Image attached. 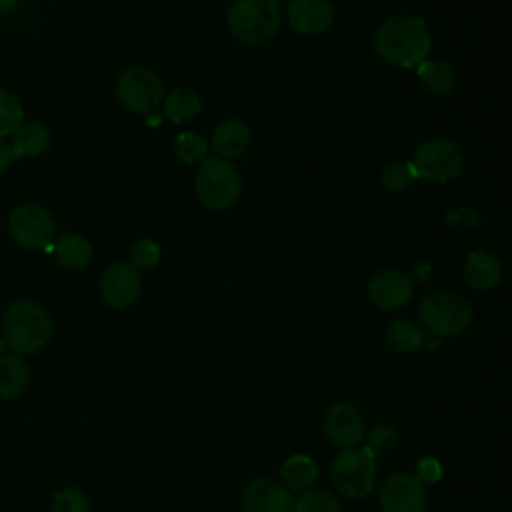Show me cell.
<instances>
[{
  "label": "cell",
  "instance_id": "5bb4252c",
  "mask_svg": "<svg viewBox=\"0 0 512 512\" xmlns=\"http://www.w3.org/2000/svg\"><path fill=\"white\" fill-rule=\"evenodd\" d=\"M364 418L362 412L348 402H338L330 406L324 414V434L340 448H354L364 438Z\"/></svg>",
  "mask_w": 512,
  "mask_h": 512
},
{
  "label": "cell",
  "instance_id": "d4e9b609",
  "mask_svg": "<svg viewBox=\"0 0 512 512\" xmlns=\"http://www.w3.org/2000/svg\"><path fill=\"white\" fill-rule=\"evenodd\" d=\"M294 512H342V504L334 492L310 488L298 496Z\"/></svg>",
  "mask_w": 512,
  "mask_h": 512
},
{
  "label": "cell",
  "instance_id": "6da1fadb",
  "mask_svg": "<svg viewBox=\"0 0 512 512\" xmlns=\"http://www.w3.org/2000/svg\"><path fill=\"white\" fill-rule=\"evenodd\" d=\"M376 54L398 68H414L426 60L432 36L426 22L418 16H390L374 32Z\"/></svg>",
  "mask_w": 512,
  "mask_h": 512
},
{
  "label": "cell",
  "instance_id": "ffe728a7",
  "mask_svg": "<svg viewBox=\"0 0 512 512\" xmlns=\"http://www.w3.org/2000/svg\"><path fill=\"white\" fill-rule=\"evenodd\" d=\"M30 384V368L18 354L0 358V398L10 400L26 392Z\"/></svg>",
  "mask_w": 512,
  "mask_h": 512
},
{
  "label": "cell",
  "instance_id": "2e32d148",
  "mask_svg": "<svg viewBox=\"0 0 512 512\" xmlns=\"http://www.w3.org/2000/svg\"><path fill=\"white\" fill-rule=\"evenodd\" d=\"M252 144V128L240 118H228L220 122L210 136V146L220 158L242 156Z\"/></svg>",
  "mask_w": 512,
  "mask_h": 512
},
{
  "label": "cell",
  "instance_id": "484cf974",
  "mask_svg": "<svg viewBox=\"0 0 512 512\" xmlns=\"http://www.w3.org/2000/svg\"><path fill=\"white\" fill-rule=\"evenodd\" d=\"M174 152L176 158L186 166L202 164L208 156V142L196 132H182L174 142Z\"/></svg>",
  "mask_w": 512,
  "mask_h": 512
},
{
  "label": "cell",
  "instance_id": "d6986e66",
  "mask_svg": "<svg viewBox=\"0 0 512 512\" xmlns=\"http://www.w3.org/2000/svg\"><path fill=\"white\" fill-rule=\"evenodd\" d=\"M92 254H94L92 242L76 232L62 234L54 244V256H56L58 264H62L64 268H70V270L86 268L92 260Z\"/></svg>",
  "mask_w": 512,
  "mask_h": 512
},
{
  "label": "cell",
  "instance_id": "e0dca14e",
  "mask_svg": "<svg viewBox=\"0 0 512 512\" xmlns=\"http://www.w3.org/2000/svg\"><path fill=\"white\" fill-rule=\"evenodd\" d=\"M52 142V134L48 126L40 120H26L22 122L14 132H12V156L18 158H28V156H40L42 152L48 150Z\"/></svg>",
  "mask_w": 512,
  "mask_h": 512
},
{
  "label": "cell",
  "instance_id": "f546056e",
  "mask_svg": "<svg viewBox=\"0 0 512 512\" xmlns=\"http://www.w3.org/2000/svg\"><path fill=\"white\" fill-rule=\"evenodd\" d=\"M416 170L412 162H392L382 172V184L386 190L402 192L416 180Z\"/></svg>",
  "mask_w": 512,
  "mask_h": 512
},
{
  "label": "cell",
  "instance_id": "d6a6232c",
  "mask_svg": "<svg viewBox=\"0 0 512 512\" xmlns=\"http://www.w3.org/2000/svg\"><path fill=\"white\" fill-rule=\"evenodd\" d=\"M440 476H442V468H440V462L438 460H434V458H422L420 462H418V480L422 482V484H432V482H436V480H440Z\"/></svg>",
  "mask_w": 512,
  "mask_h": 512
},
{
  "label": "cell",
  "instance_id": "4316f807",
  "mask_svg": "<svg viewBox=\"0 0 512 512\" xmlns=\"http://www.w3.org/2000/svg\"><path fill=\"white\" fill-rule=\"evenodd\" d=\"M24 122V108L16 94L0 88V138L12 136V132Z\"/></svg>",
  "mask_w": 512,
  "mask_h": 512
},
{
  "label": "cell",
  "instance_id": "d590c367",
  "mask_svg": "<svg viewBox=\"0 0 512 512\" xmlns=\"http://www.w3.org/2000/svg\"><path fill=\"white\" fill-rule=\"evenodd\" d=\"M16 6V0H0V16H6L14 10Z\"/></svg>",
  "mask_w": 512,
  "mask_h": 512
},
{
  "label": "cell",
  "instance_id": "44dd1931",
  "mask_svg": "<svg viewBox=\"0 0 512 512\" xmlns=\"http://www.w3.org/2000/svg\"><path fill=\"white\" fill-rule=\"evenodd\" d=\"M318 478L316 462L306 454L290 456L280 468V482L290 492H306Z\"/></svg>",
  "mask_w": 512,
  "mask_h": 512
},
{
  "label": "cell",
  "instance_id": "52a82bcc",
  "mask_svg": "<svg viewBox=\"0 0 512 512\" xmlns=\"http://www.w3.org/2000/svg\"><path fill=\"white\" fill-rule=\"evenodd\" d=\"M116 96L124 108L136 114H150L164 100V84L150 66H128L116 80Z\"/></svg>",
  "mask_w": 512,
  "mask_h": 512
},
{
  "label": "cell",
  "instance_id": "ba28073f",
  "mask_svg": "<svg viewBox=\"0 0 512 512\" xmlns=\"http://www.w3.org/2000/svg\"><path fill=\"white\" fill-rule=\"evenodd\" d=\"M412 166L418 178L446 184L460 174L462 152L452 140L434 136L416 146L412 156Z\"/></svg>",
  "mask_w": 512,
  "mask_h": 512
},
{
  "label": "cell",
  "instance_id": "4dcf8cb0",
  "mask_svg": "<svg viewBox=\"0 0 512 512\" xmlns=\"http://www.w3.org/2000/svg\"><path fill=\"white\" fill-rule=\"evenodd\" d=\"M130 262L138 268V270H150L160 262V246L150 240V238H142L136 244H132L130 248Z\"/></svg>",
  "mask_w": 512,
  "mask_h": 512
},
{
  "label": "cell",
  "instance_id": "5b68a950",
  "mask_svg": "<svg viewBox=\"0 0 512 512\" xmlns=\"http://www.w3.org/2000/svg\"><path fill=\"white\" fill-rule=\"evenodd\" d=\"M420 322L436 338H450L466 332L474 320L472 304L454 292H432L420 304Z\"/></svg>",
  "mask_w": 512,
  "mask_h": 512
},
{
  "label": "cell",
  "instance_id": "7c38bea8",
  "mask_svg": "<svg viewBox=\"0 0 512 512\" xmlns=\"http://www.w3.org/2000/svg\"><path fill=\"white\" fill-rule=\"evenodd\" d=\"M414 296V280L410 274L396 270V268H384L376 272L368 284V298L370 302L386 312L404 308Z\"/></svg>",
  "mask_w": 512,
  "mask_h": 512
},
{
  "label": "cell",
  "instance_id": "e575fe53",
  "mask_svg": "<svg viewBox=\"0 0 512 512\" xmlns=\"http://www.w3.org/2000/svg\"><path fill=\"white\" fill-rule=\"evenodd\" d=\"M428 274H430V264H426V262H418V264H414V266H412L410 278H412V280H418V282H424V280L428 278Z\"/></svg>",
  "mask_w": 512,
  "mask_h": 512
},
{
  "label": "cell",
  "instance_id": "9a60e30c",
  "mask_svg": "<svg viewBox=\"0 0 512 512\" xmlns=\"http://www.w3.org/2000/svg\"><path fill=\"white\" fill-rule=\"evenodd\" d=\"M286 18L292 30L304 36H316L330 28L334 6L330 0H290Z\"/></svg>",
  "mask_w": 512,
  "mask_h": 512
},
{
  "label": "cell",
  "instance_id": "8d00e7d4",
  "mask_svg": "<svg viewBox=\"0 0 512 512\" xmlns=\"http://www.w3.org/2000/svg\"><path fill=\"white\" fill-rule=\"evenodd\" d=\"M4 348H6V342H4V338L0 336V358L4 356Z\"/></svg>",
  "mask_w": 512,
  "mask_h": 512
},
{
  "label": "cell",
  "instance_id": "9c48e42d",
  "mask_svg": "<svg viewBox=\"0 0 512 512\" xmlns=\"http://www.w3.org/2000/svg\"><path fill=\"white\" fill-rule=\"evenodd\" d=\"M8 234L24 250H42L54 240L56 222L44 206L22 202L8 216Z\"/></svg>",
  "mask_w": 512,
  "mask_h": 512
},
{
  "label": "cell",
  "instance_id": "ac0fdd59",
  "mask_svg": "<svg viewBox=\"0 0 512 512\" xmlns=\"http://www.w3.org/2000/svg\"><path fill=\"white\" fill-rule=\"evenodd\" d=\"M462 274L468 286L476 290H490L498 284L502 268H500V262L490 252L476 250L468 254Z\"/></svg>",
  "mask_w": 512,
  "mask_h": 512
},
{
  "label": "cell",
  "instance_id": "4fadbf2b",
  "mask_svg": "<svg viewBox=\"0 0 512 512\" xmlns=\"http://www.w3.org/2000/svg\"><path fill=\"white\" fill-rule=\"evenodd\" d=\"M242 512H294L292 492L274 478H256L242 490Z\"/></svg>",
  "mask_w": 512,
  "mask_h": 512
},
{
  "label": "cell",
  "instance_id": "603a6c76",
  "mask_svg": "<svg viewBox=\"0 0 512 512\" xmlns=\"http://www.w3.org/2000/svg\"><path fill=\"white\" fill-rule=\"evenodd\" d=\"M386 342L400 354H414L426 342L422 326L412 320H394L386 330Z\"/></svg>",
  "mask_w": 512,
  "mask_h": 512
},
{
  "label": "cell",
  "instance_id": "3957f363",
  "mask_svg": "<svg viewBox=\"0 0 512 512\" xmlns=\"http://www.w3.org/2000/svg\"><path fill=\"white\" fill-rule=\"evenodd\" d=\"M226 26L242 44L268 42L280 28V8L272 0H236L226 14Z\"/></svg>",
  "mask_w": 512,
  "mask_h": 512
},
{
  "label": "cell",
  "instance_id": "1f68e13d",
  "mask_svg": "<svg viewBox=\"0 0 512 512\" xmlns=\"http://www.w3.org/2000/svg\"><path fill=\"white\" fill-rule=\"evenodd\" d=\"M446 220L456 230H470L478 224V212L470 208H456L446 214Z\"/></svg>",
  "mask_w": 512,
  "mask_h": 512
},
{
  "label": "cell",
  "instance_id": "836d02e7",
  "mask_svg": "<svg viewBox=\"0 0 512 512\" xmlns=\"http://www.w3.org/2000/svg\"><path fill=\"white\" fill-rule=\"evenodd\" d=\"M12 160H14V156H12L10 144L4 142V138H0V176L6 172V168L10 166Z\"/></svg>",
  "mask_w": 512,
  "mask_h": 512
},
{
  "label": "cell",
  "instance_id": "8992f818",
  "mask_svg": "<svg viewBox=\"0 0 512 512\" xmlns=\"http://www.w3.org/2000/svg\"><path fill=\"white\" fill-rule=\"evenodd\" d=\"M330 478L334 488L350 500H360L372 494L376 482V458L362 446L342 448L330 464Z\"/></svg>",
  "mask_w": 512,
  "mask_h": 512
},
{
  "label": "cell",
  "instance_id": "83f0119b",
  "mask_svg": "<svg viewBox=\"0 0 512 512\" xmlns=\"http://www.w3.org/2000/svg\"><path fill=\"white\" fill-rule=\"evenodd\" d=\"M396 444H398V432L390 424H376L366 434V448L374 454V458L388 456L396 448Z\"/></svg>",
  "mask_w": 512,
  "mask_h": 512
},
{
  "label": "cell",
  "instance_id": "8fae6325",
  "mask_svg": "<svg viewBox=\"0 0 512 512\" xmlns=\"http://www.w3.org/2000/svg\"><path fill=\"white\" fill-rule=\"evenodd\" d=\"M428 494L424 484L406 472L392 474L380 488L382 512H426Z\"/></svg>",
  "mask_w": 512,
  "mask_h": 512
},
{
  "label": "cell",
  "instance_id": "f1b7e54d",
  "mask_svg": "<svg viewBox=\"0 0 512 512\" xmlns=\"http://www.w3.org/2000/svg\"><path fill=\"white\" fill-rule=\"evenodd\" d=\"M52 512H90V500L80 488H60L52 496Z\"/></svg>",
  "mask_w": 512,
  "mask_h": 512
},
{
  "label": "cell",
  "instance_id": "7402d4cb",
  "mask_svg": "<svg viewBox=\"0 0 512 512\" xmlns=\"http://www.w3.org/2000/svg\"><path fill=\"white\" fill-rule=\"evenodd\" d=\"M200 110H202V98L198 96V92H194L192 88H186V86L174 88L162 100V112L174 124L192 120L194 116L200 114Z\"/></svg>",
  "mask_w": 512,
  "mask_h": 512
},
{
  "label": "cell",
  "instance_id": "30bf717a",
  "mask_svg": "<svg viewBox=\"0 0 512 512\" xmlns=\"http://www.w3.org/2000/svg\"><path fill=\"white\" fill-rule=\"evenodd\" d=\"M142 292V278L138 268L128 260L108 264L100 276V296L106 306L124 310L132 306Z\"/></svg>",
  "mask_w": 512,
  "mask_h": 512
},
{
  "label": "cell",
  "instance_id": "74e56055",
  "mask_svg": "<svg viewBox=\"0 0 512 512\" xmlns=\"http://www.w3.org/2000/svg\"><path fill=\"white\" fill-rule=\"evenodd\" d=\"M272 2H276V4L280 6V4H282V2H286V0H272Z\"/></svg>",
  "mask_w": 512,
  "mask_h": 512
},
{
  "label": "cell",
  "instance_id": "277c9868",
  "mask_svg": "<svg viewBox=\"0 0 512 512\" xmlns=\"http://www.w3.org/2000/svg\"><path fill=\"white\" fill-rule=\"evenodd\" d=\"M196 196L204 208L220 212L230 208L242 190L238 168L220 156L206 158L196 170Z\"/></svg>",
  "mask_w": 512,
  "mask_h": 512
},
{
  "label": "cell",
  "instance_id": "cb8c5ba5",
  "mask_svg": "<svg viewBox=\"0 0 512 512\" xmlns=\"http://www.w3.org/2000/svg\"><path fill=\"white\" fill-rule=\"evenodd\" d=\"M420 82L434 94H446L456 84V70L444 60H424L416 66Z\"/></svg>",
  "mask_w": 512,
  "mask_h": 512
},
{
  "label": "cell",
  "instance_id": "7a4b0ae2",
  "mask_svg": "<svg viewBox=\"0 0 512 512\" xmlns=\"http://www.w3.org/2000/svg\"><path fill=\"white\" fill-rule=\"evenodd\" d=\"M2 338L12 354H36L52 338L50 314L42 304L34 300H16L4 312Z\"/></svg>",
  "mask_w": 512,
  "mask_h": 512
}]
</instances>
